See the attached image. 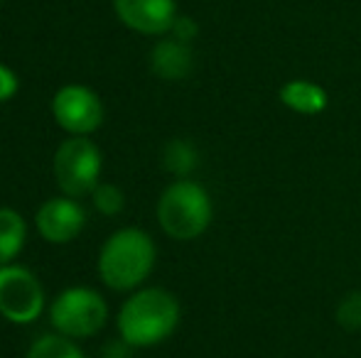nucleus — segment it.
I'll return each mask as SVG.
<instances>
[{
  "label": "nucleus",
  "mask_w": 361,
  "mask_h": 358,
  "mask_svg": "<svg viewBox=\"0 0 361 358\" xmlns=\"http://www.w3.org/2000/svg\"><path fill=\"white\" fill-rule=\"evenodd\" d=\"M116 324L121 339L133 349L157 346L180 324V302L162 287H145L123 302Z\"/></svg>",
  "instance_id": "nucleus-1"
},
{
  "label": "nucleus",
  "mask_w": 361,
  "mask_h": 358,
  "mask_svg": "<svg viewBox=\"0 0 361 358\" xmlns=\"http://www.w3.org/2000/svg\"><path fill=\"white\" fill-rule=\"evenodd\" d=\"M155 243L143 229H121L106 238L99 253V275L106 287L128 292L140 287L155 268Z\"/></svg>",
  "instance_id": "nucleus-2"
},
{
  "label": "nucleus",
  "mask_w": 361,
  "mask_h": 358,
  "mask_svg": "<svg viewBox=\"0 0 361 358\" xmlns=\"http://www.w3.org/2000/svg\"><path fill=\"white\" fill-rule=\"evenodd\" d=\"M212 199L209 191L192 179H177L157 199V224L170 238L195 241L209 229Z\"/></svg>",
  "instance_id": "nucleus-3"
},
{
  "label": "nucleus",
  "mask_w": 361,
  "mask_h": 358,
  "mask_svg": "<svg viewBox=\"0 0 361 358\" xmlns=\"http://www.w3.org/2000/svg\"><path fill=\"white\" fill-rule=\"evenodd\" d=\"M109 319V305L91 287H67L54 297L49 321L54 331L69 339H89L99 334Z\"/></svg>",
  "instance_id": "nucleus-4"
},
{
  "label": "nucleus",
  "mask_w": 361,
  "mask_h": 358,
  "mask_svg": "<svg viewBox=\"0 0 361 358\" xmlns=\"http://www.w3.org/2000/svg\"><path fill=\"white\" fill-rule=\"evenodd\" d=\"M101 167H104V158L101 150L94 140L86 135H69L54 153V179H57L59 189L64 196H86L101 184Z\"/></svg>",
  "instance_id": "nucleus-5"
},
{
  "label": "nucleus",
  "mask_w": 361,
  "mask_h": 358,
  "mask_svg": "<svg viewBox=\"0 0 361 358\" xmlns=\"http://www.w3.org/2000/svg\"><path fill=\"white\" fill-rule=\"evenodd\" d=\"M44 309V290L35 272L23 265L0 268V317L13 324H32Z\"/></svg>",
  "instance_id": "nucleus-6"
},
{
  "label": "nucleus",
  "mask_w": 361,
  "mask_h": 358,
  "mask_svg": "<svg viewBox=\"0 0 361 358\" xmlns=\"http://www.w3.org/2000/svg\"><path fill=\"white\" fill-rule=\"evenodd\" d=\"M52 115L59 128L67 130L69 135H86L89 138L104 123V103L94 89L69 84L54 94Z\"/></svg>",
  "instance_id": "nucleus-7"
},
{
  "label": "nucleus",
  "mask_w": 361,
  "mask_h": 358,
  "mask_svg": "<svg viewBox=\"0 0 361 358\" xmlns=\"http://www.w3.org/2000/svg\"><path fill=\"white\" fill-rule=\"evenodd\" d=\"M86 224V211L72 196H54L47 199L39 206L37 216H35V226H37L39 236L47 243L64 245L72 243L76 236L81 234Z\"/></svg>",
  "instance_id": "nucleus-8"
},
{
  "label": "nucleus",
  "mask_w": 361,
  "mask_h": 358,
  "mask_svg": "<svg viewBox=\"0 0 361 358\" xmlns=\"http://www.w3.org/2000/svg\"><path fill=\"white\" fill-rule=\"evenodd\" d=\"M118 20L140 34H167L177 20L175 0H114Z\"/></svg>",
  "instance_id": "nucleus-9"
},
{
  "label": "nucleus",
  "mask_w": 361,
  "mask_h": 358,
  "mask_svg": "<svg viewBox=\"0 0 361 358\" xmlns=\"http://www.w3.org/2000/svg\"><path fill=\"white\" fill-rule=\"evenodd\" d=\"M150 69L162 82H182L195 69L192 47L175 37H165L150 49Z\"/></svg>",
  "instance_id": "nucleus-10"
},
{
  "label": "nucleus",
  "mask_w": 361,
  "mask_h": 358,
  "mask_svg": "<svg viewBox=\"0 0 361 358\" xmlns=\"http://www.w3.org/2000/svg\"><path fill=\"white\" fill-rule=\"evenodd\" d=\"M281 103L300 115H317L327 108L329 96L319 84L307 82V79H290L278 91Z\"/></svg>",
  "instance_id": "nucleus-11"
},
{
  "label": "nucleus",
  "mask_w": 361,
  "mask_h": 358,
  "mask_svg": "<svg viewBox=\"0 0 361 358\" xmlns=\"http://www.w3.org/2000/svg\"><path fill=\"white\" fill-rule=\"evenodd\" d=\"M27 238V224L13 209H0V268L20 255Z\"/></svg>",
  "instance_id": "nucleus-12"
},
{
  "label": "nucleus",
  "mask_w": 361,
  "mask_h": 358,
  "mask_svg": "<svg viewBox=\"0 0 361 358\" xmlns=\"http://www.w3.org/2000/svg\"><path fill=\"white\" fill-rule=\"evenodd\" d=\"M25 358H86L74 339L62 334H42L35 339Z\"/></svg>",
  "instance_id": "nucleus-13"
},
{
  "label": "nucleus",
  "mask_w": 361,
  "mask_h": 358,
  "mask_svg": "<svg viewBox=\"0 0 361 358\" xmlns=\"http://www.w3.org/2000/svg\"><path fill=\"white\" fill-rule=\"evenodd\" d=\"M162 165L170 174L185 179L197 167V150L190 140H170L162 150Z\"/></svg>",
  "instance_id": "nucleus-14"
},
{
  "label": "nucleus",
  "mask_w": 361,
  "mask_h": 358,
  "mask_svg": "<svg viewBox=\"0 0 361 358\" xmlns=\"http://www.w3.org/2000/svg\"><path fill=\"white\" fill-rule=\"evenodd\" d=\"M91 201H94L96 211L104 216H118L126 206V196L123 191L116 184H99L91 191Z\"/></svg>",
  "instance_id": "nucleus-15"
},
{
  "label": "nucleus",
  "mask_w": 361,
  "mask_h": 358,
  "mask_svg": "<svg viewBox=\"0 0 361 358\" xmlns=\"http://www.w3.org/2000/svg\"><path fill=\"white\" fill-rule=\"evenodd\" d=\"M337 324L342 326L344 331H359L361 329V292H347V295L339 300L337 305Z\"/></svg>",
  "instance_id": "nucleus-16"
},
{
  "label": "nucleus",
  "mask_w": 361,
  "mask_h": 358,
  "mask_svg": "<svg viewBox=\"0 0 361 358\" xmlns=\"http://www.w3.org/2000/svg\"><path fill=\"white\" fill-rule=\"evenodd\" d=\"M170 34H172L175 39H180V42L190 44L192 39H195L197 34H200V27H197L195 20L187 18V15H177V20H175V25H172Z\"/></svg>",
  "instance_id": "nucleus-17"
},
{
  "label": "nucleus",
  "mask_w": 361,
  "mask_h": 358,
  "mask_svg": "<svg viewBox=\"0 0 361 358\" xmlns=\"http://www.w3.org/2000/svg\"><path fill=\"white\" fill-rule=\"evenodd\" d=\"M20 89V82H18V74L13 72L10 67L0 64V103L10 101Z\"/></svg>",
  "instance_id": "nucleus-18"
},
{
  "label": "nucleus",
  "mask_w": 361,
  "mask_h": 358,
  "mask_svg": "<svg viewBox=\"0 0 361 358\" xmlns=\"http://www.w3.org/2000/svg\"><path fill=\"white\" fill-rule=\"evenodd\" d=\"M126 349H130V346L126 344L123 339H121L118 344H109L104 351V358H128V351Z\"/></svg>",
  "instance_id": "nucleus-19"
}]
</instances>
